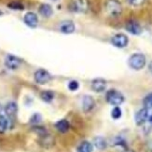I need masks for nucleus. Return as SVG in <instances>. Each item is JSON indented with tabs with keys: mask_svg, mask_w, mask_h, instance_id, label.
Returning <instances> with one entry per match:
<instances>
[{
	"mask_svg": "<svg viewBox=\"0 0 152 152\" xmlns=\"http://www.w3.org/2000/svg\"><path fill=\"white\" fill-rule=\"evenodd\" d=\"M34 132H35V133H37L39 136H43L44 134H48L47 131H46V129L41 127V126H34Z\"/></svg>",
	"mask_w": 152,
	"mask_h": 152,
	"instance_id": "24",
	"label": "nucleus"
},
{
	"mask_svg": "<svg viewBox=\"0 0 152 152\" xmlns=\"http://www.w3.org/2000/svg\"><path fill=\"white\" fill-rule=\"evenodd\" d=\"M60 30L64 34H72L75 31V24L71 21H64L60 26Z\"/></svg>",
	"mask_w": 152,
	"mask_h": 152,
	"instance_id": "14",
	"label": "nucleus"
},
{
	"mask_svg": "<svg viewBox=\"0 0 152 152\" xmlns=\"http://www.w3.org/2000/svg\"><path fill=\"white\" fill-rule=\"evenodd\" d=\"M94 150V146L88 141H83L78 147L77 152H92Z\"/></svg>",
	"mask_w": 152,
	"mask_h": 152,
	"instance_id": "20",
	"label": "nucleus"
},
{
	"mask_svg": "<svg viewBox=\"0 0 152 152\" xmlns=\"http://www.w3.org/2000/svg\"><path fill=\"white\" fill-rule=\"evenodd\" d=\"M5 114L8 117L10 121H13L16 118L17 112H18V105L15 102H10L6 104V107L4 108Z\"/></svg>",
	"mask_w": 152,
	"mask_h": 152,
	"instance_id": "7",
	"label": "nucleus"
},
{
	"mask_svg": "<svg viewBox=\"0 0 152 152\" xmlns=\"http://www.w3.org/2000/svg\"><path fill=\"white\" fill-rule=\"evenodd\" d=\"M10 125V120L8 117L0 114V134H4L5 132L8 130Z\"/></svg>",
	"mask_w": 152,
	"mask_h": 152,
	"instance_id": "19",
	"label": "nucleus"
},
{
	"mask_svg": "<svg viewBox=\"0 0 152 152\" xmlns=\"http://www.w3.org/2000/svg\"><path fill=\"white\" fill-rule=\"evenodd\" d=\"M41 139H40V143H41V146L43 148H50L54 145V138L52 137L50 134H46L43 136H40Z\"/></svg>",
	"mask_w": 152,
	"mask_h": 152,
	"instance_id": "16",
	"label": "nucleus"
},
{
	"mask_svg": "<svg viewBox=\"0 0 152 152\" xmlns=\"http://www.w3.org/2000/svg\"><path fill=\"white\" fill-rule=\"evenodd\" d=\"M146 0H127V2L131 5V6H134V7H138V6H141L145 3Z\"/></svg>",
	"mask_w": 152,
	"mask_h": 152,
	"instance_id": "27",
	"label": "nucleus"
},
{
	"mask_svg": "<svg viewBox=\"0 0 152 152\" xmlns=\"http://www.w3.org/2000/svg\"><path fill=\"white\" fill-rule=\"evenodd\" d=\"M35 80L37 84L44 85L48 83L50 80V73L45 69H38L35 73Z\"/></svg>",
	"mask_w": 152,
	"mask_h": 152,
	"instance_id": "6",
	"label": "nucleus"
},
{
	"mask_svg": "<svg viewBox=\"0 0 152 152\" xmlns=\"http://www.w3.org/2000/svg\"><path fill=\"white\" fill-rule=\"evenodd\" d=\"M115 145H116V146L125 147V146H126V143H125V140L122 139V138L118 137V138H116V140H115Z\"/></svg>",
	"mask_w": 152,
	"mask_h": 152,
	"instance_id": "29",
	"label": "nucleus"
},
{
	"mask_svg": "<svg viewBox=\"0 0 152 152\" xmlns=\"http://www.w3.org/2000/svg\"><path fill=\"white\" fill-rule=\"evenodd\" d=\"M149 70H150V72L152 73V62H151V64H149Z\"/></svg>",
	"mask_w": 152,
	"mask_h": 152,
	"instance_id": "33",
	"label": "nucleus"
},
{
	"mask_svg": "<svg viewBox=\"0 0 152 152\" xmlns=\"http://www.w3.org/2000/svg\"><path fill=\"white\" fill-rule=\"evenodd\" d=\"M2 14H3V12H2L1 10H0V15H2Z\"/></svg>",
	"mask_w": 152,
	"mask_h": 152,
	"instance_id": "34",
	"label": "nucleus"
},
{
	"mask_svg": "<svg viewBox=\"0 0 152 152\" xmlns=\"http://www.w3.org/2000/svg\"><path fill=\"white\" fill-rule=\"evenodd\" d=\"M21 63H22V61L20 60L18 57H16L14 55H11V54L7 55V57L5 59L6 66L8 67L9 69H10V70L17 69L20 65H21Z\"/></svg>",
	"mask_w": 152,
	"mask_h": 152,
	"instance_id": "9",
	"label": "nucleus"
},
{
	"mask_svg": "<svg viewBox=\"0 0 152 152\" xmlns=\"http://www.w3.org/2000/svg\"><path fill=\"white\" fill-rule=\"evenodd\" d=\"M122 152H134V150H132V149H128V148H126V149H124Z\"/></svg>",
	"mask_w": 152,
	"mask_h": 152,
	"instance_id": "31",
	"label": "nucleus"
},
{
	"mask_svg": "<svg viewBox=\"0 0 152 152\" xmlns=\"http://www.w3.org/2000/svg\"><path fill=\"white\" fill-rule=\"evenodd\" d=\"M148 117H149L148 109H147L146 107H144V108L140 109L139 111H137L134 116V121H135L136 125H138V126L143 125L147 121H148Z\"/></svg>",
	"mask_w": 152,
	"mask_h": 152,
	"instance_id": "8",
	"label": "nucleus"
},
{
	"mask_svg": "<svg viewBox=\"0 0 152 152\" xmlns=\"http://www.w3.org/2000/svg\"><path fill=\"white\" fill-rule=\"evenodd\" d=\"M94 145L99 150H104L107 148V142L102 136H96L94 139Z\"/></svg>",
	"mask_w": 152,
	"mask_h": 152,
	"instance_id": "18",
	"label": "nucleus"
},
{
	"mask_svg": "<svg viewBox=\"0 0 152 152\" xmlns=\"http://www.w3.org/2000/svg\"><path fill=\"white\" fill-rule=\"evenodd\" d=\"M148 121L152 123V115H150V116L148 117Z\"/></svg>",
	"mask_w": 152,
	"mask_h": 152,
	"instance_id": "32",
	"label": "nucleus"
},
{
	"mask_svg": "<svg viewBox=\"0 0 152 152\" xmlns=\"http://www.w3.org/2000/svg\"><path fill=\"white\" fill-rule=\"evenodd\" d=\"M126 30L133 35H140L142 32L141 25L135 21H130L126 24Z\"/></svg>",
	"mask_w": 152,
	"mask_h": 152,
	"instance_id": "13",
	"label": "nucleus"
},
{
	"mask_svg": "<svg viewBox=\"0 0 152 152\" xmlns=\"http://www.w3.org/2000/svg\"><path fill=\"white\" fill-rule=\"evenodd\" d=\"M144 107H146L147 109L152 108V94H148L144 99Z\"/></svg>",
	"mask_w": 152,
	"mask_h": 152,
	"instance_id": "23",
	"label": "nucleus"
},
{
	"mask_svg": "<svg viewBox=\"0 0 152 152\" xmlns=\"http://www.w3.org/2000/svg\"><path fill=\"white\" fill-rule=\"evenodd\" d=\"M41 99L46 103H50L54 98V94L51 91H43L40 94Z\"/></svg>",
	"mask_w": 152,
	"mask_h": 152,
	"instance_id": "21",
	"label": "nucleus"
},
{
	"mask_svg": "<svg viewBox=\"0 0 152 152\" xmlns=\"http://www.w3.org/2000/svg\"><path fill=\"white\" fill-rule=\"evenodd\" d=\"M78 87H79V84H78V82L76 81V80H72V81H70L69 84H68V89H69L70 91H77V90L78 89Z\"/></svg>",
	"mask_w": 152,
	"mask_h": 152,
	"instance_id": "28",
	"label": "nucleus"
},
{
	"mask_svg": "<svg viewBox=\"0 0 152 152\" xmlns=\"http://www.w3.org/2000/svg\"><path fill=\"white\" fill-rule=\"evenodd\" d=\"M38 11L45 18L50 17L52 15V13H53V10H52L51 6L49 4H42L40 7H39Z\"/></svg>",
	"mask_w": 152,
	"mask_h": 152,
	"instance_id": "17",
	"label": "nucleus"
},
{
	"mask_svg": "<svg viewBox=\"0 0 152 152\" xmlns=\"http://www.w3.org/2000/svg\"><path fill=\"white\" fill-rule=\"evenodd\" d=\"M41 121V116L39 115V114H34L32 116V118H31V120H30V122L32 123V124H38L39 122Z\"/></svg>",
	"mask_w": 152,
	"mask_h": 152,
	"instance_id": "26",
	"label": "nucleus"
},
{
	"mask_svg": "<svg viewBox=\"0 0 152 152\" xmlns=\"http://www.w3.org/2000/svg\"><path fill=\"white\" fill-rule=\"evenodd\" d=\"M23 21H24L25 24L28 25L29 27L35 28V27H37V25L38 23V18H37L36 13H34V12H27L24 15Z\"/></svg>",
	"mask_w": 152,
	"mask_h": 152,
	"instance_id": "12",
	"label": "nucleus"
},
{
	"mask_svg": "<svg viewBox=\"0 0 152 152\" xmlns=\"http://www.w3.org/2000/svg\"><path fill=\"white\" fill-rule=\"evenodd\" d=\"M105 99H107V102L112 105H115V107H118L121 105L125 98L123 96V94H121V91H118L117 90H109L107 92V95H105Z\"/></svg>",
	"mask_w": 152,
	"mask_h": 152,
	"instance_id": "2",
	"label": "nucleus"
},
{
	"mask_svg": "<svg viewBox=\"0 0 152 152\" xmlns=\"http://www.w3.org/2000/svg\"><path fill=\"white\" fill-rule=\"evenodd\" d=\"M95 107V101L91 95H85L82 99V109L84 112H90Z\"/></svg>",
	"mask_w": 152,
	"mask_h": 152,
	"instance_id": "11",
	"label": "nucleus"
},
{
	"mask_svg": "<svg viewBox=\"0 0 152 152\" xmlns=\"http://www.w3.org/2000/svg\"><path fill=\"white\" fill-rule=\"evenodd\" d=\"M70 9L76 13H84L89 10V2L87 0H73Z\"/></svg>",
	"mask_w": 152,
	"mask_h": 152,
	"instance_id": "4",
	"label": "nucleus"
},
{
	"mask_svg": "<svg viewBox=\"0 0 152 152\" xmlns=\"http://www.w3.org/2000/svg\"><path fill=\"white\" fill-rule=\"evenodd\" d=\"M105 10L112 17H118L122 12V6L118 0H107L105 3Z\"/></svg>",
	"mask_w": 152,
	"mask_h": 152,
	"instance_id": "3",
	"label": "nucleus"
},
{
	"mask_svg": "<svg viewBox=\"0 0 152 152\" xmlns=\"http://www.w3.org/2000/svg\"><path fill=\"white\" fill-rule=\"evenodd\" d=\"M148 149H149V150L152 152V141H150V142L148 143Z\"/></svg>",
	"mask_w": 152,
	"mask_h": 152,
	"instance_id": "30",
	"label": "nucleus"
},
{
	"mask_svg": "<svg viewBox=\"0 0 152 152\" xmlns=\"http://www.w3.org/2000/svg\"><path fill=\"white\" fill-rule=\"evenodd\" d=\"M121 115H122V111L120 107H115L111 111V117H112V118H114V120H118V118H121Z\"/></svg>",
	"mask_w": 152,
	"mask_h": 152,
	"instance_id": "22",
	"label": "nucleus"
},
{
	"mask_svg": "<svg viewBox=\"0 0 152 152\" xmlns=\"http://www.w3.org/2000/svg\"><path fill=\"white\" fill-rule=\"evenodd\" d=\"M55 128L60 132L61 134H65L67 133L68 130L70 129V123L66 120H61L55 123Z\"/></svg>",
	"mask_w": 152,
	"mask_h": 152,
	"instance_id": "15",
	"label": "nucleus"
},
{
	"mask_svg": "<svg viewBox=\"0 0 152 152\" xmlns=\"http://www.w3.org/2000/svg\"><path fill=\"white\" fill-rule=\"evenodd\" d=\"M91 87L95 92H103L107 88V81L104 78H95L91 81Z\"/></svg>",
	"mask_w": 152,
	"mask_h": 152,
	"instance_id": "10",
	"label": "nucleus"
},
{
	"mask_svg": "<svg viewBox=\"0 0 152 152\" xmlns=\"http://www.w3.org/2000/svg\"><path fill=\"white\" fill-rule=\"evenodd\" d=\"M128 42H129L128 37L124 34H117L112 37V38H111L112 45L115 46L117 48H120V49L126 47L128 45Z\"/></svg>",
	"mask_w": 152,
	"mask_h": 152,
	"instance_id": "5",
	"label": "nucleus"
},
{
	"mask_svg": "<svg viewBox=\"0 0 152 152\" xmlns=\"http://www.w3.org/2000/svg\"><path fill=\"white\" fill-rule=\"evenodd\" d=\"M9 8H10L12 10H23V6L19 2H12V3L9 4Z\"/></svg>",
	"mask_w": 152,
	"mask_h": 152,
	"instance_id": "25",
	"label": "nucleus"
},
{
	"mask_svg": "<svg viewBox=\"0 0 152 152\" xmlns=\"http://www.w3.org/2000/svg\"><path fill=\"white\" fill-rule=\"evenodd\" d=\"M147 64V59L146 56L142 53H134L133 55H131V57L128 60V64L129 66L134 69V70H141Z\"/></svg>",
	"mask_w": 152,
	"mask_h": 152,
	"instance_id": "1",
	"label": "nucleus"
}]
</instances>
